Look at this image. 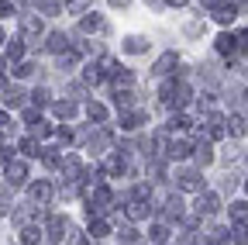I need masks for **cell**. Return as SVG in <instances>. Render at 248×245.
Masks as SVG:
<instances>
[{"label": "cell", "instance_id": "cell-23", "mask_svg": "<svg viewBox=\"0 0 248 245\" xmlns=\"http://www.w3.org/2000/svg\"><path fill=\"white\" fill-rule=\"evenodd\" d=\"M86 114H90V121H104L107 117V107L104 104H86Z\"/></svg>", "mask_w": 248, "mask_h": 245}, {"label": "cell", "instance_id": "cell-34", "mask_svg": "<svg viewBox=\"0 0 248 245\" xmlns=\"http://www.w3.org/2000/svg\"><path fill=\"white\" fill-rule=\"evenodd\" d=\"M14 73H17V76H31V73H35V66H31V63H21Z\"/></svg>", "mask_w": 248, "mask_h": 245}, {"label": "cell", "instance_id": "cell-15", "mask_svg": "<svg viewBox=\"0 0 248 245\" xmlns=\"http://www.w3.org/2000/svg\"><path fill=\"white\" fill-rule=\"evenodd\" d=\"M141 121H145V114H141V111H135V114H124V117H121V128H124V131H135V128L141 125Z\"/></svg>", "mask_w": 248, "mask_h": 245}, {"label": "cell", "instance_id": "cell-14", "mask_svg": "<svg viewBox=\"0 0 248 245\" xmlns=\"http://www.w3.org/2000/svg\"><path fill=\"white\" fill-rule=\"evenodd\" d=\"M38 242H42V228H35V225L21 228V245H38Z\"/></svg>", "mask_w": 248, "mask_h": 245}, {"label": "cell", "instance_id": "cell-19", "mask_svg": "<svg viewBox=\"0 0 248 245\" xmlns=\"http://www.w3.org/2000/svg\"><path fill=\"white\" fill-rule=\"evenodd\" d=\"M69 45V38L66 35H62V32H55V35H48V49L52 52H62V49H66Z\"/></svg>", "mask_w": 248, "mask_h": 245}, {"label": "cell", "instance_id": "cell-33", "mask_svg": "<svg viewBox=\"0 0 248 245\" xmlns=\"http://www.w3.org/2000/svg\"><path fill=\"white\" fill-rule=\"evenodd\" d=\"M148 238H152V242H162V238H166V228H162V225H155V228H152V235H148Z\"/></svg>", "mask_w": 248, "mask_h": 245}, {"label": "cell", "instance_id": "cell-35", "mask_svg": "<svg viewBox=\"0 0 248 245\" xmlns=\"http://www.w3.org/2000/svg\"><path fill=\"white\" fill-rule=\"evenodd\" d=\"M14 7H11V0H0V17H11Z\"/></svg>", "mask_w": 248, "mask_h": 245}, {"label": "cell", "instance_id": "cell-10", "mask_svg": "<svg viewBox=\"0 0 248 245\" xmlns=\"http://www.w3.org/2000/svg\"><path fill=\"white\" fill-rule=\"evenodd\" d=\"M228 214H231L234 225H248V200H234V204L228 207Z\"/></svg>", "mask_w": 248, "mask_h": 245}, {"label": "cell", "instance_id": "cell-7", "mask_svg": "<svg viewBox=\"0 0 248 245\" xmlns=\"http://www.w3.org/2000/svg\"><path fill=\"white\" fill-rule=\"evenodd\" d=\"M21 35H24V38H38V35H42V21H38L35 14L21 17Z\"/></svg>", "mask_w": 248, "mask_h": 245}, {"label": "cell", "instance_id": "cell-22", "mask_svg": "<svg viewBox=\"0 0 248 245\" xmlns=\"http://www.w3.org/2000/svg\"><path fill=\"white\" fill-rule=\"evenodd\" d=\"M21 42H24V38H14V42L7 45V59H11V63H17V59L24 55V45H21Z\"/></svg>", "mask_w": 248, "mask_h": 245}, {"label": "cell", "instance_id": "cell-1", "mask_svg": "<svg viewBox=\"0 0 248 245\" xmlns=\"http://www.w3.org/2000/svg\"><path fill=\"white\" fill-rule=\"evenodd\" d=\"M4 176H7L11 187H21V183L28 180V166H24L21 159H11V163H7V169H4Z\"/></svg>", "mask_w": 248, "mask_h": 245}, {"label": "cell", "instance_id": "cell-28", "mask_svg": "<svg viewBox=\"0 0 248 245\" xmlns=\"http://www.w3.org/2000/svg\"><path fill=\"white\" fill-rule=\"evenodd\" d=\"M114 104H117V107H131V94H128V90H117V94H114Z\"/></svg>", "mask_w": 248, "mask_h": 245}, {"label": "cell", "instance_id": "cell-26", "mask_svg": "<svg viewBox=\"0 0 248 245\" xmlns=\"http://www.w3.org/2000/svg\"><path fill=\"white\" fill-rule=\"evenodd\" d=\"M107 235V221H93L90 225V238H104Z\"/></svg>", "mask_w": 248, "mask_h": 245}, {"label": "cell", "instance_id": "cell-31", "mask_svg": "<svg viewBox=\"0 0 248 245\" xmlns=\"http://www.w3.org/2000/svg\"><path fill=\"white\" fill-rule=\"evenodd\" d=\"M31 100H35V104H48V90H35V94H31Z\"/></svg>", "mask_w": 248, "mask_h": 245}, {"label": "cell", "instance_id": "cell-17", "mask_svg": "<svg viewBox=\"0 0 248 245\" xmlns=\"http://www.w3.org/2000/svg\"><path fill=\"white\" fill-rule=\"evenodd\" d=\"M169 156L172 159H186V156H190V142H172L169 145Z\"/></svg>", "mask_w": 248, "mask_h": 245}, {"label": "cell", "instance_id": "cell-32", "mask_svg": "<svg viewBox=\"0 0 248 245\" xmlns=\"http://www.w3.org/2000/svg\"><path fill=\"white\" fill-rule=\"evenodd\" d=\"M35 4H38L42 11H48V14H52V11H59V4H55V0H35Z\"/></svg>", "mask_w": 248, "mask_h": 245}, {"label": "cell", "instance_id": "cell-13", "mask_svg": "<svg viewBox=\"0 0 248 245\" xmlns=\"http://www.w3.org/2000/svg\"><path fill=\"white\" fill-rule=\"evenodd\" d=\"M193 152H197V163H200V166H210V163H214V145H210V142H200Z\"/></svg>", "mask_w": 248, "mask_h": 245}, {"label": "cell", "instance_id": "cell-20", "mask_svg": "<svg viewBox=\"0 0 248 245\" xmlns=\"http://www.w3.org/2000/svg\"><path fill=\"white\" fill-rule=\"evenodd\" d=\"M4 104H7V107H21V104H24V94H21V90H11V86H7Z\"/></svg>", "mask_w": 248, "mask_h": 245}, {"label": "cell", "instance_id": "cell-37", "mask_svg": "<svg viewBox=\"0 0 248 245\" xmlns=\"http://www.w3.org/2000/svg\"><path fill=\"white\" fill-rule=\"evenodd\" d=\"M69 245H86V238H83L79 231H73V235H69Z\"/></svg>", "mask_w": 248, "mask_h": 245}, {"label": "cell", "instance_id": "cell-4", "mask_svg": "<svg viewBox=\"0 0 248 245\" xmlns=\"http://www.w3.org/2000/svg\"><path fill=\"white\" fill-rule=\"evenodd\" d=\"M121 49L128 52V55H141V52H148V38L145 35H128Z\"/></svg>", "mask_w": 248, "mask_h": 245}, {"label": "cell", "instance_id": "cell-39", "mask_svg": "<svg viewBox=\"0 0 248 245\" xmlns=\"http://www.w3.org/2000/svg\"><path fill=\"white\" fill-rule=\"evenodd\" d=\"M245 194H248V180H245Z\"/></svg>", "mask_w": 248, "mask_h": 245}, {"label": "cell", "instance_id": "cell-21", "mask_svg": "<svg viewBox=\"0 0 248 245\" xmlns=\"http://www.w3.org/2000/svg\"><path fill=\"white\" fill-rule=\"evenodd\" d=\"M100 28H104V17H100V14L83 17V32H100Z\"/></svg>", "mask_w": 248, "mask_h": 245}, {"label": "cell", "instance_id": "cell-36", "mask_svg": "<svg viewBox=\"0 0 248 245\" xmlns=\"http://www.w3.org/2000/svg\"><path fill=\"white\" fill-rule=\"evenodd\" d=\"M86 4H90V0H66V7H69V11H83Z\"/></svg>", "mask_w": 248, "mask_h": 245}, {"label": "cell", "instance_id": "cell-38", "mask_svg": "<svg viewBox=\"0 0 248 245\" xmlns=\"http://www.w3.org/2000/svg\"><path fill=\"white\" fill-rule=\"evenodd\" d=\"M166 4H169V7H183V4H186V0H166Z\"/></svg>", "mask_w": 248, "mask_h": 245}, {"label": "cell", "instance_id": "cell-5", "mask_svg": "<svg viewBox=\"0 0 248 245\" xmlns=\"http://www.w3.org/2000/svg\"><path fill=\"white\" fill-rule=\"evenodd\" d=\"M66 228H69L66 214H52L48 218V238H66Z\"/></svg>", "mask_w": 248, "mask_h": 245}, {"label": "cell", "instance_id": "cell-3", "mask_svg": "<svg viewBox=\"0 0 248 245\" xmlns=\"http://www.w3.org/2000/svg\"><path fill=\"white\" fill-rule=\"evenodd\" d=\"M217 211H221V197H217V194H200L197 214H207V218H210V214H217Z\"/></svg>", "mask_w": 248, "mask_h": 245}, {"label": "cell", "instance_id": "cell-30", "mask_svg": "<svg viewBox=\"0 0 248 245\" xmlns=\"http://www.w3.org/2000/svg\"><path fill=\"white\" fill-rule=\"evenodd\" d=\"M121 242H128V245L138 242V231H135V228H124V231H121Z\"/></svg>", "mask_w": 248, "mask_h": 245}, {"label": "cell", "instance_id": "cell-40", "mask_svg": "<svg viewBox=\"0 0 248 245\" xmlns=\"http://www.w3.org/2000/svg\"><path fill=\"white\" fill-rule=\"evenodd\" d=\"M0 42H4V32H0Z\"/></svg>", "mask_w": 248, "mask_h": 245}, {"label": "cell", "instance_id": "cell-29", "mask_svg": "<svg viewBox=\"0 0 248 245\" xmlns=\"http://www.w3.org/2000/svg\"><path fill=\"white\" fill-rule=\"evenodd\" d=\"M238 55H248V28L238 32Z\"/></svg>", "mask_w": 248, "mask_h": 245}, {"label": "cell", "instance_id": "cell-27", "mask_svg": "<svg viewBox=\"0 0 248 245\" xmlns=\"http://www.w3.org/2000/svg\"><path fill=\"white\" fill-rule=\"evenodd\" d=\"M166 207H169V218H179V214H183V200H179V197H169Z\"/></svg>", "mask_w": 248, "mask_h": 245}, {"label": "cell", "instance_id": "cell-18", "mask_svg": "<svg viewBox=\"0 0 248 245\" xmlns=\"http://www.w3.org/2000/svg\"><path fill=\"white\" fill-rule=\"evenodd\" d=\"M145 214H148V204H145V200H135L131 211H128V218H131V221H141Z\"/></svg>", "mask_w": 248, "mask_h": 245}, {"label": "cell", "instance_id": "cell-8", "mask_svg": "<svg viewBox=\"0 0 248 245\" xmlns=\"http://www.w3.org/2000/svg\"><path fill=\"white\" fill-rule=\"evenodd\" d=\"M245 131H248V121H245L241 114H231V117H228V135H231V138H245Z\"/></svg>", "mask_w": 248, "mask_h": 245}, {"label": "cell", "instance_id": "cell-24", "mask_svg": "<svg viewBox=\"0 0 248 245\" xmlns=\"http://www.w3.org/2000/svg\"><path fill=\"white\" fill-rule=\"evenodd\" d=\"M100 69H104V76H114V73H117V59H114V55H104V59H100Z\"/></svg>", "mask_w": 248, "mask_h": 245}, {"label": "cell", "instance_id": "cell-11", "mask_svg": "<svg viewBox=\"0 0 248 245\" xmlns=\"http://www.w3.org/2000/svg\"><path fill=\"white\" fill-rule=\"evenodd\" d=\"M172 66H176V52H166L159 63L152 66V73H155V76H169V73H172Z\"/></svg>", "mask_w": 248, "mask_h": 245}, {"label": "cell", "instance_id": "cell-16", "mask_svg": "<svg viewBox=\"0 0 248 245\" xmlns=\"http://www.w3.org/2000/svg\"><path fill=\"white\" fill-rule=\"evenodd\" d=\"M21 152H24L28 159H38V156H42V148H38V138H24V142H21Z\"/></svg>", "mask_w": 248, "mask_h": 245}, {"label": "cell", "instance_id": "cell-6", "mask_svg": "<svg viewBox=\"0 0 248 245\" xmlns=\"http://www.w3.org/2000/svg\"><path fill=\"white\" fill-rule=\"evenodd\" d=\"M31 200H35L38 207H45V204L52 200V187H48V183H45V180H38V183H35V187H31Z\"/></svg>", "mask_w": 248, "mask_h": 245}, {"label": "cell", "instance_id": "cell-12", "mask_svg": "<svg viewBox=\"0 0 248 245\" xmlns=\"http://www.w3.org/2000/svg\"><path fill=\"white\" fill-rule=\"evenodd\" d=\"M179 187H183V190H200V194H203L200 173H183V176H179Z\"/></svg>", "mask_w": 248, "mask_h": 245}, {"label": "cell", "instance_id": "cell-9", "mask_svg": "<svg viewBox=\"0 0 248 245\" xmlns=\"http://www.w3.org/2000/svg\"><path fill=\"white\" fill-rule=\"evenodd\" d=\"M234 17H238V4H224V7L214 11V21L217 24H234Z\"/></svg>", "mask_w": 248, "mask_h": 245}, {"label": "cell", "instance_id": "cell-2", "mask_svg": "<svg viewBox=\"0 0 248 245\" xmlns=\"http://www.w3.org/2000/svg\"><path fill=\"white\" fill-rule=\"evenodd\" d=\"M221 55H238V35H231V32H221L217 35V45H214Z\"/></svg>", "mask_w": 248, "mask_h": 245}, {"label": "cell", "instance_id": "cell-25", "mask_svg": "<svg viewBox=\"0 0 248 245\" xmlns=\"http://www.w3.org/2000/svg\"><path fill=\"white\" fill-rule=\"evenodd\" d=\"M55 114H59V117H73V114H76V104H69V100H59V104H55Z\"/></svg>", "mask_w": 248, "mask_h": 245}]
</instances>
